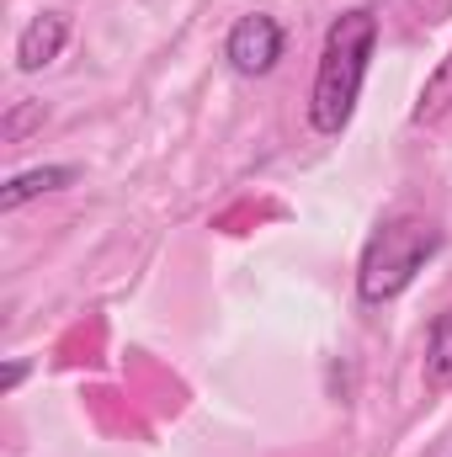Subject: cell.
Returning a JSON list of instances; mask_svg holds the SVG:
<instances>
[{"label":"cell","mask_w":452,"mask_h":457,"mask_svg":"<svg viewBox=\"0 0 452 457\" xmlns=\"http://www.w3.org/2000/svg\"><path fill=\"white\" fill-rule=\"evenodd\" d=\"M426 388H431V394L452 388V309L437 314L431 341H426Z\"/></svg>","instance_id":"6"},{"label":"cell","mask_w":452,"mask_h":457,"mask_svg":"<svg viewBox=\"0 0 452 457\" xmlns=\"http://www.w3.org/2000/svg\"><path fill=\"white\" fill-rule=\"evenodd\" d=\"M372 43H378V16L367 5H356V11L331 21L325 48H320V70H314V91H309V122L320 133H340L351 122L362 80H367Z\"/></svg>","instance_id":"1"},{"label":"cell","mask_w":452,"mask_h":457,"mask_svg":"<svg viewBox=\"0 0 452 457\" xmlns=\"http://www.w3.org/2000/svg\"><path fill=\"white\" fill-rule=\"evenodd\" d=\"M43 117H48L43 112V102H16L11 112L0 117V138H5V144H21L32 128H43Z\"/></svg>","instance_id":"8"},{"label":"cell","mask_w":452,"mask_h":457,"mask_svg":"<svg viewBox=\"0 0 452 457\" xmlns=\"http://www.w3.org/2000/svg\"><path fill=\"white\" fill-rule=\"evenodd\" d=\"M75 176H80L75 165H38V170H21V176H11V181L0 187V213H16L21 203H32V197H43V192L70 187Z\"/></svg>","instance_id":"5"},{"label":"cell","mask_w":452,"mask_h":457,"mask_svg":"<svg viewBox=\"0 0 452 457\" xmlns=\"http://www.w3.org/2000/svg\"><path fill=\"white\" fill-rule=\"evenodd\" d=\"M437 245H442V234H437L431 219H415V213L389 219V224L367 239L362 266H356V293H362V303H389V298H399V293L415 282V271L437 255Z\"/></svg>","instance_id":"2"},{"label":"cell","mask_w":452,"mask_h":457,"mask_svg":"<svg viewBox=\"0 0 452 457\" xmlns=\"http://www.w3.org/2000/svg\"><path fill=\"white\" fill-rule=\"evenodd\" d=\"M64 37H70V16H64V11H43V16H32V21L21 27V37H16V64H21L27 75L48 70V64L64 54Z\"/></svg>","instance_id":"4"},{"label":"cell","mask_w":452,"mask_h":457,"mask_svg":"<svg viewBox=\"0 0 452 457\" xmlns=\"http://www.w3.org/2000/svg\"><path fill=\"white\" fill-rule=\"evenodd\" d=\"M452 112V54L437 64V75L426 80V91H421V102H415V112H410V122H442V117Z\"/></svg>","instance_id":"7"},{"label":"cell","mask_w":452,"mask_h":457,"mask_svg":"<svg viewBox=\"0 0 452 457\" xmlns=\"http://www.w3.org/2000/svg\"><path fill=\"white\" fill-rule=\"evenodd\" d=\"M224 54L239 75H266V70L282 59V21L266 16V11L239 16L234 32H229V43H224Z\"/></svg>","instance_id":"3"},{"label":"cell","mask_w":452,"mask_h":457,"mask_svg":"<svg viewBox=\"0 0 452 457\" xmlns=\"http://www.w3.org/2000/svg\"><path fill=\"white\" fill-rule=\"evenodd\" d=\"M21 378H27V361H11V367H5V378H0V388H16Z\"/></svg>","instance_id":"9"}]
</instances>
